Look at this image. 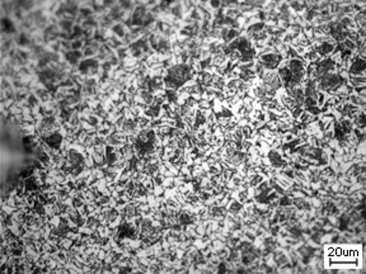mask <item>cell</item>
Instances as JSON below:
<instances>
[{
    "instance_id": "obj_4",
    "label": "cell",
    "mask_w": 366,
    "mask_h": 274,
    "mask_svg": "<svg viewBox=\"0 0 366 274\" xmlns=\"http://www.w3.org/2000/svg\"><path fill=\"white\" fill-rule=\"evenodd\" d=\"M333 139H334V131H333V129H328V131L323 132V139L322 140L329 142V141L333 140Z\"/></svg>"
},
{
    "instance_id": "obj_1",
    "label": "cell",
    "mask_w": 366,
    "mask_h": 274,
    "mask_svg": "<svg viewBox=\"0 0 366 274\" xmlns=\"http://www.w3.org/2000/svg\"><path fill=\"white\" fill-rule=\"evenodd\" d=\"M289 70L291 71L292 74H299L301 73L304 69V60H298V59H292L290 60V63H289Z\"/></svg>"
},
{
    "instance_id": "obj_3",
    "label": "cell",
    "mask_w": 366,
    "mask_h": 274,
    "mask_svg": "<svg viewBox=\"0 0 366 274\" xmlns=\"http://www.w3.org/2000/svg\"><path fill=\"white\" fill-rule=\"evenodd\" d=\"M278 203L281 207H286V206H292V198L289 196H281L278 199Z\"/></svg>"
},
{
    "instance_id": "obj_10",
    "label": "cell",
    "mask_w": 366,
    "mask_h": 274,
    "mask_svg": "<svg viewBox=\"0 0 366 274\" xmlns=\"http://www.w3.org/2000/svg\"><path fill=\"white\" fill-rule=\"evenodd\" d=\"M294 139H295V136H294L292 133L286 132V133L284 135V137H282V141H284V143H290Z\"/></svg>"
},
{
    "instance_id": "obj_11",
    "label": "cell",
    "mask_w": 366,
    "mask_h": 274,
    "mask_svg": "<svg viewBox=\"0 0 366 274\" xmlns=\"http://www.w3.org/2000/svg\"><path fill=\"white\" fill-rule=\"evenodd\" d=\"M294 48H295V51H296V53H298L299 56H304V53H305V47L296 46V47H294Z\"/></svg>"
},
{
    "instance_id": "obj_9",
    "label": "cell",
    "mask_w": 366,
    "mask_h": 274,
    "mask_svg": "<svg viewBox=\"0 0 366 274\" xmlns=\"http://www.w3.org/2000/svg\"><path fill=\"white\" fill-rule=\"evenodd\" d=\"M298 137H299V139L301 140V142L304 143V142H308V141H309V137H310V135L306 131H300V132H299V135H298Z\"/></svg>"
},
{
    "instance_id": "obj_7",
    "label": "cell",
    "mask_w": 366,
    "mask_h": 274,
    "mask_svg": "<svg viewBox=\"0 0 366 274\" xmlns=\"http://www.w3.org/2000/svg\"><path fill=\"white\" fill-rule=\"evenodd\" d=\"M304 111V108H301V107H299V108H295L294 111H291L290 113H291V117L295 119V121H298L299 119V117H300V114H301V112Z\"/></svg>"
},
{
    "instance_id": "obj_8",
    "label": "cell",
    "mask_w": 366,
    "mask_h": 274,
    "mask_svg": "<svg viewBox=\"0 0 366 274\" xmlns=\"http://www.w3.org/2000/svg\"><path fill=\"white\" fill-rule=\"evenodd\" d=\"M209 5H210V8L215 12V10H219L221 8V2L220 0H211V2H209Z\"/></svg>"
},
{
    "instance_id": "obj_6",
    "label": "cell",
    "mask_w": 366,
    "mask_h": 274,
    "mask_svg": "<svg viewBox=\"0 0 366 274\" xmlns=\"http://www.w3.org/2000/svg\"><path fill=\"white\" fill-rule=\"evenodd\" d=\"M166 202H167V206H168L169 208H179V207H181V204H179L173 197L166 198Z\"/></svg>"
},
{
    "instance_id": "obj_5",
    "label": "cell",
    "mask_w": 366,
    "mask_h": 274,
    "mask_svg": "<svg viewBox=\"0 0 366 274\" xmlns=\"http://www.w3.org/2000/svg\"><path fill=\"white\" fill-rule=\"evenodd\" d=\"M207 108H211L210 102H207L205 99H201L197 102V109H207Z\"/></svg>"
},
{
    "instance_id": "obj_2",
    "label": "cell",
    "mask_w": 366,
    "mask_h": 274,
    "mask_svg": "<svg viewBox=\"0 0 366 274\" xmlns=\"http://www.w3.org/2000/svg\"><path fill=\"white\" fill-rule=\"evenodd\" d=\"M242 208H243V204L239 203V202L236 200V199L230 200V202H229V204L226 206L228 212H229V213H232V214H238V213L240 212Z\"/></svg>"
}]
</instances>
